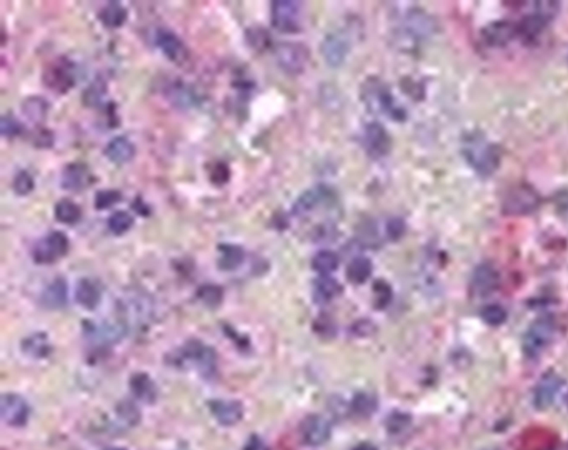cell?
I'll return each mask as SVG.
<instances>
[{
    "mask_svg": "<svg viewBox=\"0 0 568 450\" xmlns=\"http://www.w3.org/2000/svg\"><path fill=\"white\" fill-rule=\"evenodd\" d=\"M464 155L469 164L482 176L493 174L501 162L498 147L488 143L481 135L470 136V138L465 141Z\"/></svg>",
    "mask_w": 568,
    "mask_h": 450,
    "instance_id": "1",
    "label": "cell"
},
{
    "mask_svg": "<svg viewBox=\"0 0 568 450\" xmlns=\"http://www.w3.org/2000/svg\"><path fill=\"white\" fill-rule=\"evenodd\" d=\"M217 354L214 349L200 341H189L174 355L172 362L176 367L193 368L205 376L212 375L217 368Z\"/></svg>",
    "mask_w": 568,
    "mask_h": 450,
    "instance_id": "2",
    "label": "cell"
},
{
    "mask_svg": "<svg viewBox=\"0 0 568 450\" xmlns=\"http://www.w3.org/2000/svg\"><path fill=\"white\" fill-rule=\"evenodd\" d=\"M120 320L125 324L127 329L148 325L153 317V306L150 297L143 292H129L123 295L118 302Z\"/></svg>",
    "mask_w": 568,
    "mask_h": 450,
    "instance_id": "3",
    "label": "cell"
},
{
    "mask_svg": "<svg viewBox=\"0 0 568 450\" xmlns=\"http://www.w3.org/2000/svg\"><path fill=\"white\" fill-rule=\"evenodd\" d=\"M556 329L557 326L555 319L550 316H544L535 320L525 333L523 341L525 355L532 358L540 356L552 344Z\"/></svg>",
    "mask_w": 568,
    "mask_h": 450,
    "instance_id": "4",
    "label": "cell"
},
{
    "mask_svg": "<svg viewBox=\"0 0 568 450\" xmlns=\"http://www.w3.org/2000/svg\"><path fill=\"white\" fill-rule=\"evenodd\" d=\"M302 6L294 0H277L271 4V23L283 34H296L302 28Z\"/></svg>",
    "mask_w": 568,
    "mask_h": 450,
    "instance_id": "5",
    "label": "cell"
},
{
    "mask_svg": "<svg viewBox=\"0 0 568 450\" xmlns=\"http://www.w3.org/2000/svg\"><path fill=\"white\" fill-rule=\"evenodd\" d=\"M540 201V195L534 188L528 185L517 186L506 195L502 211L507 216H523L536 211Z\"/></svg>",
    "mask_w": 568,
    "mask_h": 450,
    "instance_id": "6",
    "label": "cell"
},
{
    "mask_svg": "<svg viewBox=\"0 0 568 450\" xmlns=\"http://www.w3.org/2000/svg\"><path fill=\"white\" fill-rule=\"evenodd\" d=\"M69 250V239L63 232H54L37 242L32 251L34 261L40 265H49L63 258Z\"/></svg>",
    "mask_w": 568,
    "mask_h": 450,
    "instance_id": "7",
    "label": "cell"
},
{
    "mask_svg": "<svg viewBox=\"0 0 568 450\" xmlns=\"http://www.w3.org/2000/svg\"><path fill=\"white\" fill-rule=\"evenodd\" d=\"M275 57L282 71L290 75H298L308 65L310 52L298 42H283L275 49Z\"/></svg>",
    "mask_w": 568,
    "mask_h": 450,
    "instance_id": "8",
    "label": "cell"
},
{
    "mask_svg": "<svg viewBox=\"0 0 568 450\" xmlns=\"http://www.w3.org/2000/svg\"><path fill=\"white\" fill-rule=\"evenodd\" d=\"M42 81L52 91H56L58 94H66L75 86L73 64L66 58L56 59L47 68H44Z\"/></svg>",
    "mask_w": 568,
    "mask_h": 450,
    "instance_id": "9",
    "label": "cell"
},
{
    "mask_svg": "<svg viewBox=\"0 0 568 450\" xmlns=\"http://www.w3.org/2000/svg\"><path fill=\"white\" fill-rule=\"evenodd\" d=\"M86 337L89 341L98 346H109L117 344L127 333L128 329L121 320L118 321H104V323H89L85 327Z\"/></svg>",
    "mask_w": 568,
    "mask_h": 450,
    "instance_id": "10",
    "label": "cell"
},
{
    "mask_svg": "<svg viewBox=\"0 0 568 450\" xmlns=\"http://www.w3.org/2000/svg\"><path fill=\"white\" fill-rule=\"evenodd\" d=\"M0 414L6 424L9 426L21 427L28 422V403L17 393H6L0 401Z\"/></svg>",
    "mask_w": 568,
    "mask_h": 450,
    "instance_id": "11",
    "label": "cell"
},
{
    "mask_svg": "<svg viewBox=\"0 0 568 450\" xmlns=\"http://www.w3.org/2000/svg\"><path fill=\"white\" fill-rule=\"evenodd\" d=\"M501 284V275L490 264H482L475 269L471 280L473 294L478 297H488L497 290Z\"/></svg>",
    "mask_w": 568,
    "mask_h": 450,
    "instance_id": "12",
    "label": "cell"
},
{
    "mask_svg": "<svg viewBox=\"0 0 568 450\" xmlns=\"http://www.w3.org/2000/svg\"><path fill=\"white\" fill-rule=\"evenodd\" d=\"M302 439L310 446H321L331 437V424L325 417L310 415L300 426Z\"/></svg>",
    "mask_w": 568,
    "mask_h": 450,
    "instance_id": "13",
    "label": "cell"
},
{
    "mask_svg": "<svg viewBox=\"0 0 568 450\" xmlns=\"http://www.w3.org/2000/svg\"><path fill=\"white\" fill-rule=\"evenodd\" d=\"M363 141L365 150L373 158L387 156L391 150V138L381 124H368L364 131Z\"/></svg>",
    "mask_w": 568,
    "mask_h": 450,
    "instance_id": "14",
    "label": "cell"
},
{
    "mask_svg": "<svg viewBox=\"0 0 568 450\" xmlns=\"http://www.w3.org/2000/svg\"><path fill=\"white\" fill-rule=\"evenodd\" d=\"M516 26L509 21H495L482 30V40L490 47H505L516 38Z\"/></svg>",
    "mask_w": 568,
    "mask_h": 450,
    "instance_id": "15",
    "label": "cell"
},
{
    "mask_svg": "<svg viewBox=\"0 0 568 450\" xmlns=\"http://www.w3.org/2000/svg\"><path fill=\"white\" fill-rule=\"evenodd\" d=\"M92 174L86 165L73 162L61 174V187L69 191H80L91 185Z\"/></svg>",
    "mask_w": 568,
    "mask_h": 450,
    "instance_id": "16",
    "label": "cell"
},
{
    "mask_svg": "<svg viewBox=\"0 0 568 450\" xmlns=\"http://www.w3.org/2000/svg\"><path fill=\"white\" fill-rule=\"evenodd\" d=\"M211 414L218 420L219 424L224 426H234L238 424L243 417V407L241 403L236 401H217L209 403Z\"/></svg>",
    "mask_w": 568,
    "mask_h": 450,
    "instance_id": "17",
    "label": "cell"
},
{
    "mask_svg": "<svg viewBox=\"0 0 568 450\" xmlns=\"http://www.w3.org/2000/svg\"><path fill=\"white\" fill-rule=\"evenodd\" d=\"M350 50V44L340 34H332L322 42L321 52L325 61L333 67H337L344 61Z\"/></svg>",
    "mask_w": 568,
    "mask_h": 450,
    "instance_id": "18",
    "label": "cell"
},
{
    "mask_svg": "<svg viewBox=\"0 0 568 450\" xmlns=\"http://www.w3.org/2000/svg\"><path fill=\"white\" fill-rule=\"evenodd\" d=\"M560 386H562V379L554 374H550V375L543 377L535 388V407L540 410H544L552 406L556 396L560 393Z\"/></svg>",
    "mask_w": 568,
    "mask_h": 450,
    "instance_id": "19",
    "label": "cell"
},
{
    "mask_svg": "<svg viewBox=\"0 0 568 450\" xmlns=\"http://www.w3.org/2000/svg\"><path fill=\"white\" fill-rule=\"evenodd\" d=\"M135 155V145L123 136L114 137L104 148V156L109 159L112 164L118 166H122L133 160Z\"/></svg>",
    "mask_w": 568,
    "mask_h": 450,
    "instance_id": "20",
    "label": "cell"
},
{
    "mask_svg": "<svg viewBox=\"0 0 568 450\" xmlns=\"http://www.w3.org/2000/svg\"><path fill=\"white\" fill-rule=\"evenodd\" d=\"M550 20V19L546 18L536 11L534 13H528L515 24L517 37L525 42H534L546 28Z\"/></svg>",
    "mask_w": 568,
    "mask_h": 450,
    "instance_id": "21",
    "label": "cell"
},
{
    "mask_svg": "<svg viewBox=\"0 0 568 450\" xmlns=\"http://www.w3.org/2000/svg\"><path fill=\"white\" fill-rule=\"evenodd\" d=\"M330 193L325 188L317 187L308 190L298 198L294 206V213L296 216H306L314 209L325 203L329 198Z\"/></svg>",
    "mask_w": 568,
    "mask_h": 450,
    "instance_id": "22",
    "label": "cell"
},
{
    "mask_svg": "<svg viewBox=\"0 0 568 450\" xmlns=\"http://www.w3.org/2000/svg\"><path fill=\"white\" fill-rule=\"evenodd\" d=\"M156 45L171 61H179L184 56V46L174 32L160 29L157 32Z\"/></svg>",
    "mask_w": 568,
    "mask_h": 450,
    "instance_id": "23",
    "label": "cell"
},
{
    "mask_svg": "<svg viewBox=\"0 0 568 450\" xmlns=\"http://www.w3.org/2000/svg\"><path fill=\"white\" fill-rule=\"evenodd\" d=\"M130 388L135 398L143 403H151L157 399L158 391L156 384L147 374H135L130 380Z\"/></svg>",
    "mask_w": 568,
    "mask_h": 450,
    "instance_id": "24",
    "label": "cell"
},
{
    "mask_svg": "<svg viewBox=\"0 0 568 450\" xmlns=\"http://www.w3.org/2000/svg\"><path fill=\"white\" fill-rule=\"evenodd\" d=\"M75 300L80 306L86 309H95L102 300V292L98 284L90 279H83L79 281L75 289Z\"/></svg>",
    "mask_w": 568,
    "mask_h": 450,
    "instance_id": "25",
    "label": "cell"
},
{
    "mask_svg": "<svg viewBox=\"0 0 568 450\" xmlns=\"http://www.w3.org/2000/svg\"><path fill=\"white\" fill-rule=\"evenodd\" d=\"M220 257H219V267L222 271H231L239 268L243 263L244 250L240 246L232 244H222L218 247Z\"/></svg>",
    "mask_w": 568,
    "mask_h": 450,
    "instance_id": "26",
    "label": "cell"
},
{
    "mask_svg": "<svg viewBox=\"0 0 568 450\" xmlns=\"http://www.w3.org/2000/svg\"><path fill=\"white\" fill-rule=\"evenodd\" d=\"M67 284L64 279H56L47 287L42 295L44 306L52 309H59L67 304Z\"/></svg>",
    "mask_w": 568,
    "mask_h": 450,
    "instance_id": "27",
    "label": "cell"
},
{
    "mask_svg": "<svg viewBox=\"0 0 568 450\" xmlns=\"http://www.w3.org/2000/svg\"><path fill=\"white\" fill-rule=\"evenodd\" d=\"M98 18L107 28H119L127 21L128 11L118 1H111L99 13Z\"/></svg>",
    "mask_w": 568,
    "mask_h": 450,
    "instance_id": "28",
    "label": "cell"
},
{
    "mask_svg": "<svg viewBox=\"0 0 568 450\" xmlns=\"http://www.w3.org/2000/svg\"><path fill=\"white\" fill-rule=\"evenodd\" d=\"M23 350L32 358H44L52 353V346L46 333H37L25 339Z\"/></svg>",
    "mask_w": 568,
    "mask_h": 450,
    "instance_id": "29",
    "label": "cell"
},
{
    "mask_svg": "<svg viewBox=\"0 0 568 450\" xmlns=\"http://www.w3.org/2000/svg\"><path fill=\"white\" fill-rule=\"evenodd\" d=\"M373 271V266L368 258L358 257L349 264L346 268V277L352 284H364Z\"/></svg>",
    "mask_w": 568,
    "mask_h": 450,
    "instance_id": "30",
    "label": "cell"
},
{
    "mask_svg": "<svg viewBox=\"0 0 568 450\" xmlns=\"http://www.w3.org/2000/svg\"><path fill=\"white\" fill-rule=\"evenodd\" d=\"M81 208L71 199H61L55 206V217L59 223L75 225L81 219Z\"/></svg>",
    "mask_w": 568,
    "mask_h": 450,
    "instance_id": "31",
    "label": "cell"
},
{
    "mask_svg": "<svg viewBox=\"0 0 568 450\" xmlns=\"http://www.w3.org/2000/svg\"><path fill=\"white\" fill-rule=\"evenodd\" d=\"M48 108L47 100L42 97H29L23 105L24 115L35 124L42 123L46 119Z\"/></svg>",
    "mask_w": 568,
    "mask_h": 450,
    "instance_id": "32",
    "label": "cell"
},
{
    "mask_svg": "<svg viewBox=\"0 0 568 450\" xmlns=\"http://www.w3.org/2000/svg\"><path fill=\"white\" fill-rule=\"evenodd\" d=\"M140 422V413L135 408L133 403L130 401H123L117 407V425L116 428L118 430H126L135 427L138 422Z\"/></svg>",
    "mask_w": 568,
    "mask_h": 450,
    "instance_id": "33",
    "label": "cell"
},
{
    "mask_svg": "<svg viewBox=\"0 0 568 450\" xmlns=\"http://www.w3.org/2000/svg\"><path fill=\"white\" fill-rule=\"evenodd\" d=\"M339 263L340 261H339L337 254L333 253L331 250H322L314 256L312 267L314 271L321 273L323 276H327L329 273L337 271Z\"/></svg>",
    "mask_w": 568,
    "mask_h": 450,
    "instance_id": "34",
    "label": "cell"
},
{
    "mask_svg": "<svg viewBox=\"0 0 568 450\" xmlns=\"http://www.w3.org/2000/svg\"><path fill=\"white\" fill-rule=\"evenodd\" d=\"M377 409V401L371 393H360L354 396L351 403V410L358 417H370Z\"/></svg>",
    "mask_w": 568,
    "mask_h": 450,
    "instance_id": "35",
    "label": "cell"
},
{
    "mask_svg": "<svg viewBox=\"0 0 568 450\" xmlns=\"http://www.w3.org/2000/svg\"><path fill=\"white\" fill-rule=\"evenodd\" d=\"M135 224V219L128 211H118L108 219V228L116 236L126 234Z\"/></svg>",
    "mask_w": 568,
    "mask_h": 450,
    "instance_id": "36",
    "label": "cell"
},
{
    "mask_svg": "<svg viewBox=\"0 0 568 450\" xmlns=\"http://www.w3.org/2000/svg\"><path fill=\"white\" fill-rule=\"evenodd\" d=\"M481 317L486 325L498 327L505 323L507 319V312L501 304H490L483 308L481 312Z\"/></svg>",
    "mask_w": 568,
    "mask_h": 450,
    "instance_id": "37",
    "label": "cell"
},
{
    "mask_svg": "<svg viewBox=\"0 0 568 450\" xmlns=\"http://www.w3.org/2000/svg\"><path fill=\"white\" fill-rule=\"evenodd\" d=\"M315 290L321 300H331L340 294L342 288L335 279L323 276L315 283Z\"/></svg>",
    "mask_w": 568,
    "mask_h": 450,
    "instance_id": "38",
    "label": "cell"
},
{
    "mask_svg": "<svg viewBox=\"0 0 568 450\" xmlns=\"http://www.w3.org/2000/svg\"><path fill=\"white\" fill-rule=\"evenodd\" d=\"M121 199L122 195L119 190H99L95 195V208L97 211H106L119 203Z\"/></svg>",
    "mask_w": 568,
    "mask_h": 450,
    "instance_id": "39",
    "label": "cell"
},
{
    "mask_svg": "<svg viewBox=\"0 0 568 450\" xmlns=\"http://www.w3.org/2000/svg\"><path fill=\"white\" fill-rule=\"evenodd\" d=\"M197 296L199 300L209 307H217L222 302L224 292L220 287L216 286V285H205L199 288Z\"/></svg>",
    "mask_w": 568,
    "mask_h": 450,
    "instance_id": "40",
    "label": "cell"
},
{
    "mask_svg": "<svg viewBox=\"0 0 568 450\" xmlns=\"http://www.w3.org/2000/svg\"><path fill=\"white\" fill-rule=\"evenodd\" d=\"M411 424H412V417L410 415L397 411V413H393L387 419L385 427H387V430L389 434H400L408 430Z\"/></svg>",
    "mask_w": 568,
    "mask_h": 450,
    "instance_id": "41",
    "label": "cell"
},
{
    "mask_svg": "<svg viewBox=\"0 0 568 450\" xmlns=\"http://www.w3.org/2000/svg\"><path fill=\"white\" fill-rule=\"evenodd\" d=\"M13 191L18 196H28L35 189V180L27 170H21L13 182Z\"/></svg>",
    "mask_w": 568,
    "mask_h": 450,
    "instance_id": "42",
    "label": "cell"
},
{
    "mask_svg": "<svg viewBox=\"0 0 568 450\" xmlns=\"http://www.w3.org/2000/svg\"><path fill=\"white\" fill-rule=\"evenodd\" d=\"M375 306L379 308L387 307L392 300V289L385 281H376L373 286Z\"/></svg>",
    "mask_w": 568,
    "mask_h": 450,
    "instance_id": "43",
    "label": "cell"
},
{
    "mask_svg": "<svg viewBox=\"0 0 568 450\" xmlns=\"http://www.w3.org/2000/svg\"><path fill=\"white\" fill-rule=\"evenodd\" d=\"M0 131L5 137L8 138H13L17 136L21 135L24 131V127L19 123L18 120L11 117V116H6L1 118L0 122Z\"/></svg>",
    "mask_w": 568,
    "mask_h": 450,
    "instance_id": "44",
    "label": "cell"
},
{
    "mask_svg": "<svg viewBox=\"0 0 568 450\" xmlns=\"http://www.w3.org/2000/svg\"><path fill=\"white\" fill-rule=\"evenodd\" d=\"M231 172L228 165L224 162H217L211 170L210 180L212 184L217 186L226 185L230 179Z\"/></svg>",
    "mask_w": 568,
    "mask_h": 450,
    "instance_id": "45",
    "label": "cell"
},
{
    "mask_svg": "<svg viewBox=\"0 0 568 450\" xmlns=\"http://www.w3.org/2000/svg\"><path fill=\"white\" fill-rule=\"evenodd\" d=\"M405 232V223L401 218H392L387 221V234L389 239L397 240Z\"/></svg>",
    "mask_w": 568,
    "mask_h": 450,
    "instance_id": "46",
    "label": "cell"
},
{
    "mask_svg": "<svg viewBox=\"0 0 568 450\" xmlns=\"http://www.w3.org/2000/svg\"><path fill=\"white\" fill-rule=\"evenodd\" d=\"M35 143L40 148H50L54 145V135L47 129H42L40 135L37 136Z\"/></svg>",
    "mask_w": 568,
    "mask_h": 450,
    "instance_id": "47",
    "label": "cell"
},
{
    "mask_svg": "<svg viewBox=\"0 0 568 450\" xmlns=\"http://www.w3.org/2000/svg\"><path fill=\"white\" fill-rule=\"evenodd\" d=\"M131 208L138 213V215H140V216H149L151 213L150 207H149L145 201H143V198L137 197L133 201V205H131Z\"/></svg>",
    "mask_w": 568,
    "mask_h": 450,
    "instance_id": "48",
    "label": "cell"
},
{
    "mask_svg": "<svg viewBox=\"0 0 568 450\" xmlns=\"http://www.w3.org/2000/svg\"><path fill=\"white\" fill-rule=\"evenodd\" d=\"M243 450H267L265 448V444L261 442L260 438H258L257 436H252L249 440H248L247 445L244 447Z\"/></svg>",
    "mask_w": 568,
    "mask_h": 450,
    "instance_id": "49",
    "label": "cell"
},
{
    "mask_svg": "<svg viewBox=\"0 0 568 450\" xmlns=\"http://www.w3.org/2000/svg\"><path fill=\"white\" fill-rule=\"evenodd\" d=\"M373 331L374 325H372L370 321H366L365 325H363V323L361 321V323H358V326H356V327H354V333H356L358 336H368L370 335V333H373Z\"/></svg>",
    "mask_w": 568,
    "mask_h": 450,
    "instance_id": "50",
    "label": "cell"
},
{
    "mask_svg": "<svg viewBox=\"0 0 568 450\" xmlns=\"http://www.w3.org/2000/svg\"><path fill=\"white\" fill-rule=\"evenodd\" d=\"M353 450H377V448L372 445V444H370V442H362V444L356 446Z\"/></svg>",
    "mask_w": 568,
    "mask_h": 450,
    "instance_id": "51",
    "label": "cell"
},
{
    "mask_svg": "<svg viewBox=\"0 0 568 450\" xmlns=\"http://www.w3.org/2000/svg\"><path fill=\"white\" fill-rule=\"evenodd\" d=\"M104 450H125V449H123V448L114 447V448H108V449Z\"/></svg>",
    "mask_w": 568,
    "mask_h": 450,
    "instance_id": "52",
    "label": "cell"
},
{
    "mask_svg": "<svg viewBox=\"0 0 568 450\" xmlns=\"http://www.w3.org/2000/svg\"><path fill=\"white\" fill-rule=\"evenodd\" d=\"M485 450H501V449H500V448H497V447H490V448H488V449H485Z\"/></svg>",
    "mask_w": 568,
    "mask_h": 450,
    "instance_id": "53",
    "label": "cell"
},
{
    "mask_svg": "<svg viewBox=\"0 0 568 450\" xmlns=\"http://www.w3.org/2000/svg\"><path fill=\"white\" fill-rule=\"evenodd\" d=\"M565 403H566V406H567V408H568V393H567V395H566V397H565Z\"/></svg>",
    "mask_w": 568,
    "mask_h": 450,
    "instance_id": "54",
    "label": "cell"
},
{
    "mask_svg": "<svg viewBox=\"0 0 568 450\" xmlns=\"http://www.w3.org/2000/svg\"><path fill=\"white\" fill-rule=\"evenodd\" d=\"M179 450H187V449H179Z\"/></svg>",
    "mask_w": 568,
    "mask_h": 450,
    "instance_id": "55",
    "label": "cell"
}]
</instances>
